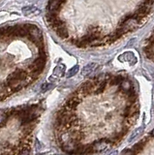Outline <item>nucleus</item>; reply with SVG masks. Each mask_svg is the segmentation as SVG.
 I'll return each mask as SVG.
<instances>
[{
  "label": "nucleus",
  "instance_id": "nucleus-11",
  "mask_svg": "<svg viewBox=\"0 0 154 155\" xmlns=\"http://www.w3.org/2000/svg\"><path fill=\"white\" fill-rule=\"evenodd\" d=\"M143 127H141V128H138L135 132L132 134V136H131V138L129 139V142H132V140H134L136 138H138L139 135L142 134V132H143Z\"/></svg>",
  "mask_w": 154,
  "mask_h": 155
},
{
  "label": "nucleus",
  "instance_id": "nucleus-1",
  "mask_svg": "<svg viewBox=\"0 0 154 155\" xmlns=\"http://www.w3.org/2000/svg\"><path fill=\"white\" fill-rule=\"evenodd\" d=\"M110 143H113L110 142V139H100L98 140H96V142H94L91 144V147H92L94 152H102V151H105L107 148H109Z\"/></svg>",
  "mask_w": 154,
  "mask_h": 155
},
{
  "label": "nucleus",
  "instance_id": "nucleus-15",
  "mask_svg": "<svg viewBox=\"0 0 154 155\" xmlns=\"http://www.w3.org/2000/svg\"><path fill=\"white\" fill-rule=\"evenodd\" d=\"M109 155H117V151H113V152H110Z\"/></svg>",
  "mask_w": 154,
  "mask_h": 155
},
{
  "label": "nucleus",
  "instance_id": "nucleus-12",
  "mask_svg": "<svg viewBox=\"0 0 154 155\" xmlns=\"http://www.w3.org/2000/svg\"><path fill=\"white\" fill-rule=\"evenodd\" d=\"M30 152L29 147H22V149L17 155H30Z\"/></svg>",
  "mask_w": 154,
  "mask_h": 155
},
{
  "label": "nucleus",
  "instance_id": "nucleus-3",
  "mask_svg": "<svg viewBox=\"0 0 154 155\" xmlns=\"http://www.w3.org/2000/svg\"><path fill=\"white\" fill-rule=\"evenodd\" d=\"M133 88V84H132V82L128 81V80H123V81L121 82V84H119V90L123 92L124 94H126L127 92L129 90H131Z\"/></svg>",
  "mask_w": 154,
  "mask_h": 155
},
{
  "label": "nucleus",
  "instance_id": "nucleus-7",
  "mask_svg": "<svg viewBox=\"0 0 154 155\" xmlns=\"http://www.w3.org/2000/svg\"><path fill=\"white\" fill-rule=\"evenodd\" d=\"M97 67V64L96 63H89V64L86 65L84 69H83V75L86 76V75H89L91 74Z\"/></svg>",
  "mask_w": 154,
  "mask_h": 155
},
{
  "label": "nucleus",
  "instance_id": "nucleus-14",
  "mask_svg": "<svg viewBox=\"0 0 154 155\" xmlns=\"http://www.w3.org/2000/svg\"><path fill=\"white\" fill-rule=\"evenodd\" d=\"M121 155H136V154L134 153L132 149H126V150H123Z\"/></svg>",
  "mask_w": 154,
  "mask_h": 155
},
{
  "label": "nucleus",
  "instance_id": "nucleus-5",
  "mask_svg": "<svg viewBox=\"0 0 154 155\" xmlns=\"http://www.w3.org/2000/svg\"><path fill=\"white\" fill-rule=\"evenodd\" d=\"M125 78L121 75H117V76H110V80H109V84L110 85H119Z\"/></svg>",
  "mask_w": 154,
  "mask_h": 155
},
{
  "label": "nucleus",
  "instance_id": "nucleus-4",
  "mask_svg": "<svg viewBox=\"0 0 154 155\" xmlns=\"http://www.w3.org/2000/svg\"><path fill=\"white\" fill-rule=\"evenodd\" d=\"M55 31H56L57 36L60 37L61 39H66L69 36V33H68V30H67V28L65 26V24H62V25H60L59 27H57L55 29Z\"/></svg>",
  "mask_w": 154,
  "mask_h": 155
},
{
  "label": "nucleus",
  "instance_id": "nucleus-13",
  "mask_svg": "<svg viewBox=\"0 0 154 155\" xmlns=\"http://www.w3.org/2000/svg\"><path fill=\"white\" fill-rule=\"evenodd\" d=\"M52 87H54V85L51 84H44L42 85V91L45 92L47 90H50L51 88H52Z\"/></svg>",
  "mask_w": 154,
  "mask_h": 155
},
{
  "label": "nucleus",
  "instance_id": "nucleus-2",
  "mask_svg": "<svg viewBox=\"0 0 154 155\" xmlns=\"http://www.w3.org/2000/svg\"><path fill=\"white\" fill-rule=\"evenodd\" d=\"M118 60L121 61V62H125V61H129L131 64H135L137 62V58L136 56L134 55V53L131 51H127V52H124L122 53L121 55L118 56Z\"/></svg>",
  "mask_w": 154,
  "mask_h": 155
},
{
  "label": "nucleus",
  "instance_id": "nucleus-16",
  "mask_svg": "<svg viewBox=\"0 0 154 155\" xmlns=\"http://www.w3.org/2000/svg\"><path fill=\"white\" fill-rule=\"evenodd\" d=\"M151 136H154V129L152 130V132H151Z\"/></svg>",
  "mask_w": 154,
  "mask_h": 155
},
{
  "label": "nucleus",
  "instance_id": "nucleus-6",
  "mask_svg": "<svg viewBox=\"0 0 154 155\" xmlns=\"http://www.w3.org/2000/svg\"><path fill=\"white\" fill-rule=\"evenodd\" d=\"M146 140H141V142L137 143L136 144H134L132 150L134 151L135 154H138L139 152L142 151V150L143 149V147H146Z\"/></svg>",
  "mask_w": 154,
  "mask_h": 155
},
{
  "label": "nucleus",
  "instance_id": "nucleus-8",
  "mask_svg": "<svg viewBox=\"0 0 154 155\" xmlns=\"http://www.w3.org/2000/svg\"><path fill=\"white\" fill-rule=\"evenodd\" d=\"M22 12L25 15L28 16V15H36V14H39L40 11L38 10L37 8H35L34 6H27L25 7L22 9Z\"/></svg>",
  "mask_w": 154,
  "mask_h": 155
},
{
  "label": "nucleus",
  "instance_id": "nucleus-9",
  "mask_svg": "<svg viewBox=\"0 0 154 155\" xmlns=\"http://www.w3.org/2000/svg\"><path fill=\"white\" fill-rule=\"evenodd\" d=\"M64 72H65V66L61 64V65H58L54 68V75L57 76V77H62L64 75Z\"/></svg>",
  "mask_w": 154,
  "mask_h": 155
},
{
  "label": "nucleus",
  "instance_id": "nucleus-10",
  "mask_svg": "<svg viewBox=\"0 0 154 155\" xmlns=\"http://www.w3.org/2000/svg\"><path fill=\"white\" fill-rule=\"evenodd\" d=\"M79 65H75L73 68H71V69L69 70L68 72V74H67V78H71V77H73L75 75H77V73L79 72Z\"/></svg>",
  "mask_w": 154,
  "mask_h": 155
}]
</instances>
